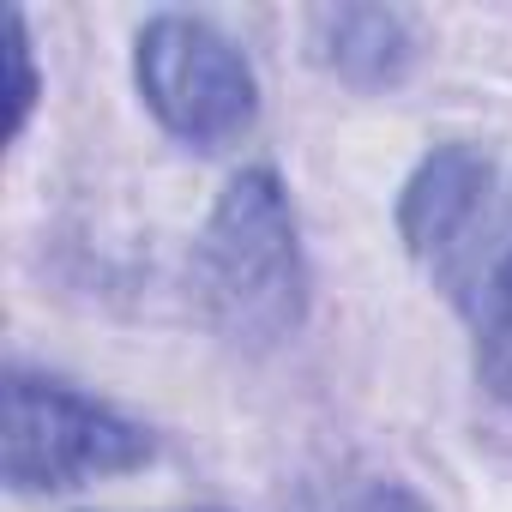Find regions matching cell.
I'll list each match as a JSON object with an SVG mask.
<instances>
[{"instance_id": "6da1fadb", "label": "cell", "mask_w": 512, "mask_h": 512, "mask_svg": "<svg viewBox=\"0 0 512 512\" xmlns=\"http://www.w3.org/2000/svg\"><path fill=\"white\" fill-rule=\"evenodd\" d=\"M398 235L458 308L482 392L512 410V175L476 145L428 151L398 193Z\"/></svg>"}, {"instance_id": "7a4b0ae2", "label": "cell", "mask_w": 512, "mask_h": 512, "mask_svg": "<svg viewBox=\"0 0 512 512\" xmlns=\"http://www.w3.org/2000/svg\"><path fill=\"white\" fill-rule=\"evenodd\" d=\"M193 290L235 350H278L308 320V253L290 187L272 169L223 181L193 241Z\"/></svg>"}, {"instance_id": "3957f363", "label": "cell", "mask_w": 512, "mask_h": 512, "mask_svg": "<svg viewBox=\"0 0 512 512\" xmlns=\"http://www.w3.org/2000/svg\"><path fill=\"white\" fill-rule=\"evenodd\" d=\"M0 446H7L0 464H7L13 494H67L103 476L145 470L157 458L151 428L31 368L7 374V434H0Z\"/></svg>"}, {"instance_id": "277c9868", "label": "cell", "mask_w": 512, "mask_h": 512, "mask_svg": "<svg viewBox=\"0 0 512 512\" xmlns=\"http://www.w3.org/2000/svg\"><path fill=\"white\" fill-rule=\"evenodd\" d=\"M133 85L163 133L181 145L217 151L260 121V79L253 61L193 13H157L133 37Z\"/></svg>"}, {"instance_id": "5b68a950", "label": "cell", "mask_w": 512, "mask_h": 512, "mask_svg": "<svg viewBox=\"0 0 512 512\" xmlns=\"http://www.w3.org/2000/svg\"><path fill=\"white\" fill-rule=\"evenodd\" d=\"M308 49L344 85L380 91L416 67V25L398 7H320L308 13Z\"/></svg>"}, {"instance_id": "8992f818", "label": "cell", "mask_w": 512, "mask_h": 512, "mask_svg": "<svg viewBox=\"0 0 512 512\" xmlns=\"http://www.w3.org/2000/svg\"><path fill=\"white\" fill-rule=\"evenodd\" d=\"M302 512H434V506L392 470H338L302 500Z\"/></svg>"}, {"instance_id": "52a82bcc", "label": "cell", "mask_w": 512, "mask_h": 512, "mask_svg": "<svg viewBox=\"0 0 512 512\" xmlns=\"http://www.w3.org/2000/svg\"><path fill=\"white\" fill-rule=\"evenodd\" d=\"M7 73H13V85H7V133L19 139V133L31 127L37 97H43V79H37V55H31V25H25V13H7Z\"/></svg>"}]
</instances>
